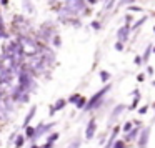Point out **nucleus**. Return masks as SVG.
Listing matches in <instances>:
<instances>
[{
    "mask_svg": "<svg viewBox=\"0 0 155 148\" xmlns=\"http://www.w3.org/2000/svg\"><path fill=\"white\" fill-rule=\"evenodd\" d=\"M35 110H37V107H32V110L28 111V115H27V118H25V121H24V125L25 127H28V121L34 118V115H35Z\"/></svg>",
    "mask_w": 155,
    "mask_h": 148,
    "instance_id": "6",
    "label": "nucleus"
},
{
    "mask_svg": "<svg viewBox=\"0 0 155 148\" xmlns=\"http://www.w3.org/2000/svg\"><path fill=\"white\" fill-rule=\"evenodd\" d=\"M92 27H94L95 30H97V28H100L102 25H100V22H97V20H95V22H92Z\"/></svg>",
    "mask_w": 155,
    "mask_h": 148,
    "instance_id": "21",
    "label": "nucleus"
},
{
    "mask_svg": "<svg viewBox=\"0 0 155 148\" xmlns=\"http://www.w3.org/2000/svg\"><path fill=\"white\" fill-rule=\"evenodd\" d=\"M112 148H125V143L124 141H115V145Z\"/></svg>",
    "mask_w": 155,
    "mask_h": 148,
    "instance_id": "15",
    "label": "nucleus"
},
{
    "mask_svg": "<svg viewBox=\"0 0 155 148\" xmlns=\"http://www.w3.org/2000/svg\"><path fill=\"white\" fill-rule=\"evenodd\" d=\"M58 138V133H54V135H50V137H48V143H54L55 140H57Z\"/></svg>",
    "mask_w": 155,
    "mask_h": 148,
    "instance_id": "14",
    "label": "nucleus"
},
{
    "mask_svg": "<svg viewBox=\"0 0 155 148\" xmlns=\"http://www.w3.org/2000/svg\"><path fill=\"white\" fill-rule=\"evenodd\" d=\"M68 100H70L72 103H75V101H78V100H80V95H72V97L68 98Z\"/></svg>",
    "mask_w": 155,
    "mask_h": 148,
    "instance_id": "16",
    "label": "nucleus"
},
{
    "mask_svg": "<svg viewBox=\"0 0 155 148\" xmlns=\"http://www.w3.org/2000/svg\"><path fill=\"white\" fill-rule=\"evenodd\" d=\"M50 2H52V0H50Z\"/></svg>",
    "mask_w": 155,
    "mask_h": 148,
    "instance_id": "31",
    "label": "nucleus"
},
{
    "mask_svg": "<svg viewBox=\"0 0 155 148\" xmlns=\"http://www.w3.org/2000/svg\"><path fill=\"white\" fill-rule=\"evenodd\" d=\"M32 148H38V146H32Z\"/></svg>",
    "mask_w": 155,
    "mask_h": 148,
    "instance_id": "29",
    "label": "nucleus"
},
{
    "mask_svg": "<svg viewBox=\"0 0 155 148\" xmlns=\"http://www.w3.org/2000/svg\"><path fill=\"white\" fill-rule=\"evenodd\" d=\"M147 108H148V107H142V108H140V113H142V115L147 113Z\"/></svg>",
    "mask_w": 155,
    "mask_h": 148,
    "instance_id": "25",
    "label": "nucleus"
},
{
    "mask_svg": "<svg viewBox=\"0 0 155 148\" xmlns=\"http://www.w3.org/2000/svg\"><path fill=\"white\" fill-rule=\"evenodd\" d=\"M88 2H90V4H95V2H97V0H88Z\"/></svg>",
    "mask_w": 155,
    "mask_h": 148,
    "instance_id": "28",
    "label": "nucleus"
},
{
    "mask_svg": "<svg viewBox=\"0 0 155 148\" xmlns=\"http://www.w3.org/2000/svg\"><path fill=\"white\" fill-rule=\"evenodd\" d=\"M130 128H132V123H130V121H127V123L124 125V131H130Z\"/></svg>",
    "mask_w": 155,
    "mask_h": 148,
    "instance_id": "19",
    "label": "nucleus"
},
{
    "mask_svg": "<svg viewBox=\"0 0 155 148\" xmlns=\"http://www.w3.org/2000/svg\"><path fill=\"white\" fill-rule=\"evenodd\" d=\"M54 43L57 45V47H60V38H58L57 35H55V38H54Z\"/></svg>",
    "mask_w": 155,
    "mask_h": 148,
    "instance_id": "23",
    "label": "nucleus"
},
{
    "mask_svg": "<svg viewBox=\"0 0 155 148\" xmlns=\"http://www.w3.org/2000/svg\"><path fill=\"white\" fill-rule=\"evenodd\" d=\"M95 127H97L95 120H90V123H88V127H87V131H85V138H87V140H90L95 135Z\"/></svg>",
    "mask_w": 155,
    "mask_h": 148,
    "instance_id": "4",
    "label": "nucleus"
},
{
    "mask_svg": "<svg viewBox=\"0 0 155 148\" xmlns=\"http://www.w3.org/2000/svg\"><path fill=\"white\" fill-rule=\"evenodd\" d=\"M122 110H125V107H124V105H118V107L114 110V113H112V120L118 118V115H120V111H122Z\"/></svg>",
    "mask_w": 155,
    "mask_h": 148,
    "instance_id": "8",
    "label": "nucleus"
},
{
    "mask_svg": "<svg viewBox=\"0 0 155 148\" xmlns=\"http://www.w3.org/2000/svg\"><path fill=\"white\" fill-rule=\"evenodd\" d=\"M68 148H78V141H75V143H74V145H70Z\"/></svg>",
    "mask_w": 155,
    "mask_h": 148,
    "instance_id": "27",
    "label": "nucleus"
},
{
    "mask_svg": "<svg viewBox=\"0 0 155 148\" xmlns=\"http://www.w3.org/2000/svg\"><path fill=\"white\" fill-rule=\"evenodd\" d=\"M25 135H27L28 138H35L37 131H35V128H34V127H25Z\"/></svg>",
    "mask_w": 155,
    "mask_h": 148,
    "instance_id": "7",
    "label": "nucleus"
},
{
    "mask_svg": "<svg viewBox=\"0 0 155 148\" xmlns=\"http://www.w3.org/2000/svg\"><path fill=\"white\" fill-rule=\"evenodd\" d=\"M153 52H155V48H153Z\"/></svg>",
    "mask_w": 155,
    "mask_h": 148,
    "instance_id": "30",
    "label": "nucleus"
},
{
    "mask_svg": "<svg viewBox=\"0 0 155 148\" xmlns=\"http://www.w3.org/2000/svg\"><path fill=\"white\" fill-rule=\"evenodd\" d=\"M100 78H102V82H107L108 78H110V75H108V72L102 70V72H100Z\"/></svg>",
    "mask_w": 155,
    "mask_h": 148,
    "instance_id": "11",
    "label": "nucleus"
},
{
    "mask_svg": "<svg viewBox=\"0 0 155 148\" xmlns=\"http://www.w3.org/2000/svg\"><path fill=\"white\" fill-rule=\"evenodd\" d=\"M22 145H24V137L20 135V137H17V140H15V146H17V148H20Z\"/></svg>",
    "mask_w": 155,
    "mask_h": 148,
    "instance_id": "12",
    "label": "nucleus"
},
{
    "mask_svg": "<svg viewBox=\"0 0 155 148\" xmlns=\"http://www.w3.org/2000/svg\"><path fill=\"white\" fill-rule=\"evenodd\" d=\"M85 103H87V101H85V98H84V97H80V100H78L75 105H77L78 108H82V107H85Z\"/></svg>",
    "mask_w": 155,
    "mask_h": 148,
    "instance_id": "13",
    "label": "nucleus"
},
{
    "mask_svg": "<svg viewBox=\"0 0 155 148\" xmlns=\"http://www.w3.org/2000/svg\"><path fill=\"white\" fill-rule=\"evenodd\" d=\"M18 43H20L25 55H32V57L37 55V45H35V42H32V38L22 35V37H18Z\"/></svg>",
    "mask_w": 155,
    "mask_h": 148,
    "instance_id": "1",
    "label": "nucleus"
},
{
    "mask_svg": "<svg viewBox=\"0 0 155 148\" xmlns=\"http://www.w3.org/2000/svg\"><path fill=\"white\" fill-rule=\"evenodd\" d=\"M0 38H7V34L4 30H0Z\"/></svg>",
    "mask_w": 155,
    "mask_h": 148,
    "instance_id": "24",
    "label": "nucleus"
},
{
    "mask_svg": "<svg viewBox=\"0 0 155 148\" xmlns=\"http://www.w3.org/2000/svg\"><path fill=\"white\" fill-rule=\"evenodd\" d=\"M142 60H143V58H142V57H135V65H142Z\"/></svg>",
    "mask_w": 155,
    "mask_h": 148,
    "instance_id": "22",
    "label": "nucleus"
},
{
    "mask_svg": "<svg viewBox=\"0 0 155 148\" xmlns=\"http://www.w3.org/2000/svg\"><path fill=\"white\" fill-rule=\"evenodd\" d=\"M130 10H132V12H140L142 8H140V7H138V8H137V7H130Z\"/></svg>",
    "mask_w": 155,
    "mask_h": 148,
    "instance_id": "26",
    "label": "nucleus"
},
{
    "mask_svg": "<svg viewBox=\"0 0 155 148\" xmlns=\"http://www.w3.org/2000/svg\"><path fill=\"white\" fill-rule=\"evenodd\" d=\"M150 50H152V47H148L147 50H145V55H143V60H145V62L148 60V55H150Z\"/></svg>",
    "mask_w": 155,
    "mask_h": 148,
    "instance_id": "18",
    "label": "nucleus"
},
{
    "mask_svg": "<svg viewBox=\"0 0 155 148\" xmlns=\"http://www.w3.org/2000/svg\"><path fill=\"white\" fill-rule=\"evenodd\" d=\"M128 30H130V27H128V25H125V27H122L120 30H118V34H117V37H118V42H124V40H127V37H128Z\"/></svg>",
    "mask_w": 155,
    "mask_h": 148,
    "instance_id": "5",
    "label": "nucleus"
},
{
    "mask_svg": "<svg viewBox=\"0 0 155 148\" xmlns=\"http://www.w3.org/2000/svg\"><path fill=\"white\" fill-rule=\"evenodd\" d=\"M135 0H122L120 2V5H130V4H134Z\"/></svg>",
    "mask_w": 155,
    "mask_h": 148,
    "instance_id": "20",
    "label": "nucleus"
},
{
    "mask_svg": "<svg viewBox=\"0 0 155 148\" xmlns=\"http://www.w3.org/2000/svg\"><path fill=\"white\" fill-rule=\"evenodd\" d=\"M108 90H110V85H107V87H105V88H102V90L98 92V93H95V95H94V98H92V100L88 101L87 105H85V110H92V108H95L97 105H100L102 97H104V95L107 93Z\"/></svg>",
    "mask_w": 155,
    "mask_h": 148,
    "instance_id": "3",
    "label": "nucleus"
},
{
    "mask_svg": "<svg viewBox=\"0 0 155 148\" xmlns=\"http://www.w3.org/2000/svg\"><path fill=\"white\" fill-rule=\"evenodd\" d=\"M147 137H148V130H143V133H142V138H140V146H145V143H147Z\"/></svg>",
    "mask_w": 155,
    "mask_h": 148,
    "instance_id": "10",
    "label": "nucleus"
},
{
    "mask_svg": "<svg viewBox=\"0 0 155 148\" xmlns=\"http://www.w3.org/2000/svg\"><path fill=\"white\" fill-rule=\"evenodd\" d=\"M67 12L70 15H78L84 12V2L82 0H67Z\"/></svg>",
    "mask_w": 155,
    "mask_h": 148,
    "instance_id": "2",
    "label": "nucleus"
},
{
    "mask_svg": "<svg viewBox=\"0 0 155 148\" xmlns=\"http://www.w3.org/2000/svg\"><path fill=\"white\" fill-rule=\"evenodd\" d=\"M115 48H117L118 52H122L124 50V43H122V42H117V43H115Z\"/></svg>",
    "mask_w": 155,
    "mask_h": 148,
    "instance_id": "17",
    "label": "nucleus"
},
{
    "mask_svg": "<svg viewBox=\"0 0 155 148\" xmlns=\"http://www.w3.org/2000/svg\"><path fill=\"white\" fill-rule=\"evenodd\" d=\"M64 107H65V100H58L57 103L54 105V108H52V111H50V113H54L55 110H62Z\"/></svg>",
    "mask_w": 155,
    "mask_h": 148,
    "instance_id": "9",
    "label": "nucleus"
}]
</instances>
